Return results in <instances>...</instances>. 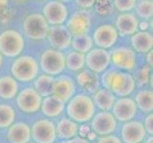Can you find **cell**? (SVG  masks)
I'll return each instance as SVG.
<instances>
[{
  "label": "cell",
  "mask_w": 153,
  "mask_h": 143,
  "mask_svg": "<svg viewBox=\"0 0 153 143\" xmlns=\"http://www.w3.org/2000/svg\"><path fill=\"white\" fill-rule=\"evenodd\" d=\"M136 13L143 19H150L153 15L152 0H140L135 6Z\"/></svg>",
  "instance_id": "cell-32"
},
{
  "label": "cell",
  "mask_w": 153,
  "mask_h": 143,
  "mask_svg": "<svg viewBox=\"0 0 153 143\" xmlns=\"http://www.w3.org/2000/svg\"><path fill=\"white\" fill-rule=\"evenodd\" d=\"M54 77L43 73L36 77L33 80V88L42 97H49L52 94Z\"/></svg>",
  "instance_id": "cell-28"
},
{
  "label": "cell",
  "mask_w": 153,
  "mask_h": 143,
  "mask_svg": "<svg viewBox=\"0 0 153 143\" xmlns=\"http://www.w3.org/2000/svg\"><path fill=\"white\" fill-rule=\"evenodd\" d=\"M50 25L42 13L29 14L23 21V30L27 37L33 40L47 38Z\"/></svg>",
  "instance_id": "cell-6"
},
{
  "label": "cell",
  "mask_w": 153,
  "mask_h": 143,
  "mask_svg": "<svg viewBox=\"0 0 153 143\" xmlns=\"http://www.w3.org/2000/svg\"><path fill=\"white\" fill-rule=\"evenodd\" d=\"M65 143H91L89 140H88L87 139H84V137H81L79 136H76L75 137H72V139L66 140Z\"/></svg>",
  "instance_id": "cell-40"
},
{
  "label": "cell",
  "mask_w": 153,
  "mask_h": 143,
  "mask_svg": "<svg viewBox=\"0 0 153 143\" xmlns=\"http://www.w3.org/2000/svg\"><path fill=\"white\" fill-rule=\"evenodd\" d=\"M134 101L138 111L143 114L152 113L153 110V93L151 89H141L135 94Z\"/></svg>",
  "instance_id": "cell-27"
},
{
  "label": "cell",
  "mask_w": 153,
  "mask_h": 143,
  "mask_svg": "<svg viewBox=\"0 0 153 143\" xmlns=\"http://www.w3.org/2000/svg\"><path fill=\"white\" fill-rule=\"evenodd\" d=\"M97 0H75L76 5L82 10H88L95 5Z\"/></svg>",
  "instance_id": "cell-38"
},
{
  "label": "cell",
  "mask_w": 153,
  "mask_h": 143,
  "mask_svg": "<svg viewBox=\"0 0 153 143\" xmlns=\"http://www.w3.org/2000/svg\"><path fill=\"white\" fill-rule=\"evenodd\" d=\"M77 92V85L71 76L59 75L54 77L52 94L67 103Z\"/></svg>",
  "instance_id": "cell-14"
},
{
  "label": "cell",
  "mask_w": 153,
  "mask_h": 143,
  "mask_svg": "<svg viewBox=\"0 0 153 143\" xmlns=\"http://www.w3.org/2000/svg\"><path fill=\"white\" fill-rule=\"evenodd\" d=\"M143 124H144L146 134L149 136H152V134H153V114L152 113H149L146 115Z\"/></svg>",
  "instance_id": "cell-37"
},
{
  "label": "cell",
  "mask_w": 153,
  "mask_h": 143,
  "mask_svg": "<svg viewBox=\"0 0 153 143\" xmlns=\"http://www.w3.org/2000/svg\"><path fill=\"white\" fill-rule=\"evenodd\" d=\"M25 48V40L18 31L9 29L0 34V54L3 56L16 58Z\"/></svg>",
  "instance_id": "cell-4"
},
{
  "label": "cell",
  "mask_w": 153,
  "mask_h": 143,
  "mask_svg": "<svg viewBox=\"0 0 153 143\" xmlns=\"http://www.w3.org/2000/svg\"><path fill=\"white\" fill-rule=\"evenodd\" d=\"M6 139L9 143H29L31 139L30 126L23 121L14 122L7 129Z\"/></svg>",
  "instance_id": "cell-20"
},
{
  "label": "cell",
  "mask_w": 153,
  "mask_h": 143,
  "mask_svg": "<svg viewBox=\"0 0 153 143\" xmlns=\"http://www.w3.org/2000/svg\"><path fill=\"white\" fill-rule=\"evenodd\" d=\"M110 65V52L101 48H92L86 54V66L89 71L102 73L108 70Z\"/></svg>",
  "instance_id": "cell-12"
},
{
  "label": "cell",
  "mask_w": 153,
  "mask_h": 143,
  "mask_svg": "<svg viewBox=\"0 0 153 143\" xmlns=\"http://www.w3.org/2000/svg\"><path fill=\"white\" fill-rule=\"evenodd\" d=\"M91 131V125H88V123H82L81 125H79V128H78V136H81V137H84V139H86L88 134Z\"/></svg>",
  "instance_id": "cell-39"
},
{
  "label": "cell",
  "mask_w": 153,
  "mask_h": 143,
  "mask_svg": "<svg viewBox=\"0 0 153 143\" xmlns=\"http://www.w3.org/2000/svg\"><path fill=\"white\" fill-rule=\"evenodd\" d=\"M118 37L119 35L114 26L110 24H104L97 27L94 31L92 41L97 48L108 50L115 45Z\"/></svg>",
  "instance_id": "cell-18"
},
{
  "label": "cell",
  "mask_w": 153,
  "mask_h": 143,
  "mask_svg": "<svg viewBox=\"0 0 153 143\" xmlns=\"http://www.w3.org/2000/svg\"><path fill=\"white\" fill-rule=\"evenodd\" d=\"M118 127V121L109 111L95 113L91 120V129L97 136H103L114 134Z\"/></svg>",
  "instance_id": "cell-10"
},
{
  "label": "cell",
  "mask_w": 153,
  "mask_h": 143,
  "mask_svg": "<svg viewBox=\"0 0 153 143\" xmlns=\"http://www.w3.org/2000/svg\"><path fill=\"white\" fill-rule=\"evenodd\" d=\"M91 98L95 108L101 111H110L115 103V100L117 99L109 90L105 88H99L92 94Z\"/></svg>",
  "instance_id": "cell-25"
},
{
  "label": "cell",
  "mask_w": 153,
  "mask_h": 143,
  "mask_svg": "<svg viewBox=\"0 0 153 143\" xmlns=\"http://www.w3.org/2000/svg\"><path fill=\"white\" fill-rule=\"evenodd\" d=\"M145 143H153V137H152V136H149V137H147Z\"/></svg>",
  "instance_id": "cell-43"
},
{
  "label": "cell",
  "mask_w": 153,
  "mask_h": 143,
  "mask_svg": "<svg viewBox=\"0 0 153 143\" xmlns=\"http://www.w3.org/2000/svg\"><path fill=\"white\" fill-rule=\"evenodd\" d=\"M67 20L66 27L72 36L86 34L91 27V15L87 10L74 12Z\"/></svg>",
  "instance_id": "cell-13"
},
{
  "label": "cell",
  "mask_w": 153,
  "mask_h": 143,
  "mask_svg": "<svg viewBox=\"0 0 153 143\" xmlns=\"http://www.w3.org/2000/svg\"><path fill=\"white\" fill-rule=\"evenodd\" d=\"M16 1H19V2H24V1H27V0H16Z\"/></svg>",
  "instance_id": "cell-46"
},
{
  "label": "cell",
  "mask_w": 153,
  "mask_h": 143,
  "mask_svg": "<svg viewBox=\"0 0 153 143\" xmlns=\"http://www.w3.org/2000/svg\"><path fill=\"white\" fill-rule=\"evenodd\" d=\"M68 118L76 123H88L95 115L96 108L91 95L85 93L75 94L68 101L66 107Z\"/></svg>",
  "instance_id": "cell-2"
},
{
  "label": "cell",
  "mask_w": 153,
  "mask_h": 143,
  "mask_svg": "<svg viewBox=\"0 0 153 143\" xmlns=\"http://www.w3.org/2000/svg\"><path fill=\"white\" fill-rule=\"evenodd\" d=\"M123 143H142L146 137V132L142 121L133 119L125 122L120 131Z\"/></svg>",
  "instance_id": "cell-15"
},
{
  "label": "cell",
  "mask_w": 153,
  "mask_h": 143,
  "mask_svg": "<svg viewBox=\"0 0 153 143\" xmlns=\"http://www.w3.org/2000/svg\"><path fill=\"white\" fill-rule=\"evenodd\" d=\"M16 106L20 112L24 114H35L40 110L43 97L35 91L33 87H26L18 92Z\"/></svg>",
  "instance_id": "cell-7"
},
{
  "label": "cell",
  "mask_w": 153,
  "mask_h": 143,
  "mask_svg": "<svg viewBox=\"0 0 153 143\" xmlns=\"http://www.w3.org/2000/svg\"><path fill=\"white\" fill-rule=\"evenodd\" d=\"M136 3L137 0H113L114 7L122 13L130 12L135 8Z\"/></svg>",
  "instance_id": "cell-34"
},
{
  "label": "cell",
  "mask_w": 153,
  "mask_h": 143,
  "mask_svg": "<svg viewBox=\"0 0 153 143\" xmlns=\"http://www.w3.org/2000/svg\"><path fill=\"white\" fill-rule=\"evenodd\" d=\"M151 67L149 65L142 66L136 73V76H134L136 86L143 88L147 84H149L150 77L152 76V73H150Z\"/></svg>",
  "instance_id": "cell-33"
},
{
  "label": "cell",
  "mask_w": 153,
  "mask_h": 143,
  "mask_svg": "<svg viewBox=\"0 0 153 143\" xmlns=\"http://www.w3.org/2000/svg\"><path fill=\"white\" fill-rule=\"evenodd\" d=\"M102 88L109 90L115 97H126L136 90L134 76L128 72L108 69L100 77Z\"/></svg>",
  "instance_id": "cell-1"
},
{
  "label": "cell",
  "mask_w": 153,
  "mask_h": 143,
  "mask_svg": "<svg viewBox=\"0 0 153 143\" xmlns=\"http://www.w3.org/2000/svg\"><path fill=\"white\" fill-rule=\"evenodd\" d=\"M75 83L87 94H92L101 87L100 76L97 73L89 71L88 69H83V70L77 73Z\"/></svg>",
  "instance_id": "cell-19"
},
{
  "label": "cell",
  "mask_w": 153,
  "mask_h": 143,
  "mask_svg": "<svg viewBox=\"0 0 153 143\" xmlns=\"http://www.w3.org/2000/svg\"><path fill=\"white\" fill-rule=\"evenodd\" d=\"M29 143H34V142H30H30H29Z\"/></svg>",
  "instance_id": "cell-47"
},
{
  "label": "cell",
  "mask_w": 153,
  "mask_h": 143,
  "mask_svg": "<svg viewBox=\"0 0 153 143\" xmlns=\"http://www.w3.org/2000/svg\"><path fill=\"white\" fill-rule=\"evenodd\" d=\"M39 64L31 55H19L10 66L12 76L17 82L28 83L33 81L38 76Z\"/></svg>",
  "instance_id": "cell-3"
},
{
  "label": "cell",
  "mask_w": 153,
  "mask_h": 143,
  "mask_svg": "<svg viewBox=\"0 0 153 143\" xmlns=\"http://www.w3.org/2000/svg\"><path fill=\"white\" fill-rule=\"evenodd\" d=\"M131 46L135 52L146 54L147 52L152 50L153 47V36L147 31H136L131 35Z\"/></svg>",
  "instance_id": "cell-24"
},
{
  "label": "cell",
  "mask_w": 153,
  "mask_h": 143,
  "mask_svg": "<svg viewBox=\"0 0 153 143\" xmlns=\"http://www.w3.org/2000/svg\"><path fill=\"white\" fill-rule=\"evenodd\" d=\"M2 64H3V55L0 54V68L2 67Z\"/></svg>",
  "instance_id": "cell-44"
},
{
  "label": "cell",
  "mask_w": 153,
  "mask_h": 143,
  "mask_svg": "<svg viewBox=\"0 0 153 143\" xmlns=\"http://www.w3.org/2000/svg\"><path fill=\"white\" fill-rule=\"evenodd\" d=\"M18 92V82L12 76H3L0 77V98L10 100L16 97Z\"/></svg>",
  "instance_id": "cell-26"
},
{
  "label": "cell",
  "mask_w": 153,
  "mask_h": 143,
  "mask_svg": "<svg viewBox=\"0 0 153 143\" xmlns=\"http://www.w3.org/2000/svg\"><path fill=\"white\" fill-rule=\"evenodd\" d=\"M138 29H140L141 31H146L147 29H149V23L146 22V21H144V22H142V23L139 22V27H138Z\"/></svg>",
  "instance_id": "cell-42"
},
{
  "label": "cell",
  "mask_w": 153,
  "mask_h": 143,
  "mask_svg": "<svg viewBox=\"0 0 153 143\" xmlns=\"http://www.w3.org/2000/svg\"><path fill=\"white\" fill-rule=\"evenodd\" d=\"M39 1H44V0H39Z\"/></svg>",
  "instance_id": "cell-48"
},
{
  "label": "cell",
  "mask_w": 153,
  "mask_h": 143,
  "mask_svg": "<svg viewBox=\"0 0 153 143\" xmlns=\"http://www.w3.org/2000/svg\"><path fill=\"white\" fill-rule=\"evenodd\" d=\"M146 62H147V65H149V67L152 68V55H153V51H149V52H146Z\"/></svg>",
  "instance_id": "cell-41"
},
{
  "label": "cell",
  "mask_w": 153,
  "mask_h": 143,
  "mask_svg": "<svg viewBox=\"0 0 153 143\" xmlns=\"http://www.w3.org/2000/svg\"><path fill=\"white\" fill-rule=\"evenodd\" d=\"M65 109L66 103L63 102L61 99L56 97L53 94L43 97V99H42L40 110L42 114L48 118H58L64 113Z\"/></svg>",
  "instance_id": "cell-22"
},
{
  "label": "cell",
  "mask_w": 153,
  "mask_h": 143,
  "mask_svg": "<svg viewBox=\"0 0 153 143\" xmlns=\"http://www.w3.org/2000/svg\"><path fill=\"white\" fill-rule=\"evenodd\" d=\"M110 63L114 69L123 72H131L136 68V52L128 47H118L110 52Z\"/></svg>",
  "instance_id": "cell-8"
},
{
  "label": "cell",
  "mask_w": 153,
  "mask_h": 143,
  "mask_svg": "<svg viewBox=\"0 0 153 143\" xmlns=\"http://www.w3.org/2000/svg\"><path fill=\"white\" fill-rule=\"evenodd\" d=\"M96 143H123V142L118 136L112 134V135H108V136H103L98 137Z\"/></svg>",
  "instance_id": "cell-36"
},
{
  "label": "cell",
  "mask_w": 153,
  "mask_h": 143,
  "mask_svg": "<svg viewBox=\"0 0 153 143\" xmlns=\"http://www.w3.org/2000/svg\"><path fill=\"white\" fill-rule=\"evenodd\" d=\"M31 139L34 143H54L56 136L55 123L49 118H40L30 127Z\"/></svg>",
  "instance_id": "cell-9"
},
{
  "label": "cell",
  "mask_w": 153,
  "mask_h": 143,
  "mask_svg": "<svg viewBox=\"0 0 153 143\" xmlns=\"http://www.w3.org/2000/svg\"><path fill=\"white\" fill-rule=\"evenodd\" d=\"M66 55L64 52L51 48L44 51L40 55L39 69L46 75L57 76L61 75L66 68Z\"/></svg>",
  "instance_id": "cell-5"
},
{
  "label": "cell",
  "mask_w": 153,
  "mask_h": 143,
  "mask_svg": "<svg viewBox=\"0 0 153 143\" xmlns=\"http://www.w3.org/2000/svg\"><path fill=\"white\" fill-rule=\"evenodd\" d=\"M16 113L12 105L0 103V129H8L15 122Z\"/></svg>",
  "instance_id": "cell-30"
},
{
  "label": "cell",
  "mask_w": 153,
  "mask_h": 143,
  "mask_svg": "<svg viewBox=\"0 0 153 143\" xmlns=\"http://www.w3.org/2000/svg\"><path fill=\"white\" fill-rule=\"evenodd\" d=\"M79 125L75 121L68 118V116H63L55 124L56 136L62 140H68L78 136Z\"/></svg>",
  "instance_id": "cell-23"
},
{
  "label": "cell",
  "mask_w": 153,
  "mask_h": 143,
  "mask_svg": "<svg viewBox=\"0 0 153 143\" xmlns=\"http://www.w3.org/2000/svg\"><path fill=\"white\" fill-rule=\"evenodd\" d=\"M66 68L72 72H79L86 66V55L71 51L66 55Z\"/></svg>",
  "instance_id": "cell-29"
},
{
  "label": "cell",
  "mask_w": 153,
  "mask_h": 143,
  "mask_svg": "<svg viewBox=\"0 0 153 143\" xmlns=\"http://www.w3.org/2000/svg\"><path fill=\"white\" fill-rule=\"evenodd\" d=\"M96 10L99 14L105 15L111 10V0H97L95 3Z\"/></svg>",
  "instance_id": "cell-35"
},
{
  "label": "cell",
  "mask_w": 153,
  "mask_h": 143,
  "mask_svg": "<svg viewBox=\"0 0 153 143\" xmlns=\"http://www.w3.org/2000/svg\"><path fill=\"white\" fill-rule=\"evenodd\" d=\"M47 38L52 49L62 52L71 46L72 35L65 25H54L50 27Z\"/></svg>",
  "instance_id": "cell-17"
},
{
  "label": "cell",
  "mask_w": 153,
  "mask_h": 143,
  "mask_svg": "<svg viewBox=\"0 0 153 143\" xmlns=\"http://www.w3.org/2000/svg\"><path fill=\"white\" fill-rule=\"evenodd\" d=\"M71 46L72 47L73 51L79 52H81V54L86 55L93 47L92 37L89 36L88 34L72 36Z\"/></svg>",
  "instance_id": "cell-31"
},
{
  "label": "cell",
  "mask_w": 153,
  "mask_h": 143,
  "mask_svg": "<svg viewBox=\"0 0 153 143\" xmlns=\"http://www.w3.org/2000/svg\"><path fill=\"white\" fill-rule=\"evenodd\" d=\"M111 113L118 122L125 123L136 118L138 115V109L133 98L129 97H119L115 100Z\"/></svg>",
  "instance_id": "cell-11"
},
{
  "label": "cell",
  "mask_w": 153,
  "mask_h": 143,
  "mask_svg": "<svg viewBox=\"0 0 153 143\" xmlns=\"http://www.w3.org/2000/svg\"><path fill=\"white\" fill-rule=\"evenodd\" d=\"M56 1H59V2H62V3H65V2H70L71 0H56Z\"/></svg>",
  "instance_id": "cell-45"
},
{
  "label": "cell",
  "mask_w": 153,
  "mask_h": 143,
  "mask_svg": "<svg viewBox=\"0 0 153 143\" xmlns=\"http://www.w3.org/2000/svg\"><path fill=\"white\" fill-rule=\"evenodd\" d=\"M42 14L49 25H63L68 17V10L64 3L51 0L44 6Z\"/></svg>",
  "instance_id": "cell-16"
},
{
  "label": "cell",
  "mask_w": 153,
  "mask_h": 143,
  "mask_svg": "<svg viewBox=\"0 0 153 143\" xmlns=\"http://www.w3.org/2000/svg\"><path fill=\"white\" fill-rule=\"evenodd\" d=\"M139 20L136 15L130 13H123L118 15L115 23V29L117 31L118 35L130 36L138 31Z\"/></svg>",
  "instance_id": "cell-21"
}]
</instances>
